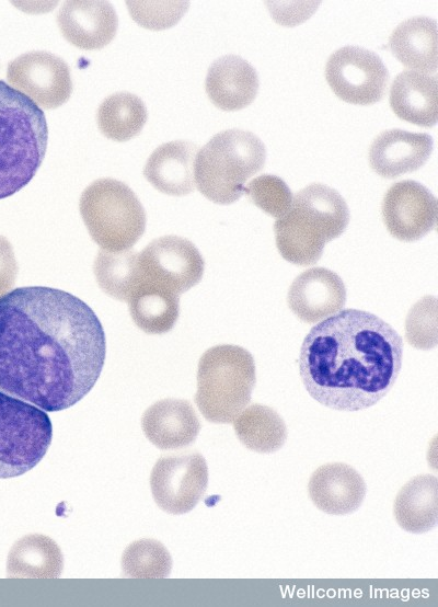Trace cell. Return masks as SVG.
Returning a JSON list of instances; mask_svg holds the SVG:
<instances>
[{
	"label": "cell",
	"mask_w": 438,
	"mask_h": 607,
	"mask_svg": "<svg viewBox=\"0 0 438 607\" xmlns=\"http://www.w3.org/2000/svg\"><path fill=\"white\" fill-rule=\"evenodd\" d=\"M106 355L101 321L83 300L46 286L0 296V390L66 410L91 391Z\"/></svg>",
	"instance_id": "cell-1"
},
{
	"label": "cell",
	"mask_w": 438,
	"mask_h": 607,
	"mask_svg": "<svg viewBox=\"0 0 438 607\" xmlns=\"http://www.w3.org/2000/svg\"><path fill=\"white\" fill-rule=\"evenodd\" d=\"M403 340L373 313L344 309L306 335L299 373L308 393L337 411H359L379 402L396 381Z\"/></svg>",
	"instance_id": "cell-2"
},
{
	"label": "cell",
	"mask_w": 438,
	"mask_h": 607,
	"mask_svg": "<svg viewBox=\"0 0 438 607\" xmlns=\"http://www.w3.org/2000/svg\"><path fill=\"white\" fill-rule=\"evenodd\" d=\"M348 221L349 210L342 195L325 184L311 183L292 197L290 209L275 221L277 249L292 264H315L324 245L339 237Z\"/></svg>",
	"instance_id": "cell-3"
},
{
	"label": "cell",
	"mask_w": 438,
	"mask_h": 607,
	"mask_svg": "<svg viewBox=\"0 0 438 607\" xmlns=\"http://www.w3.org/2000/svg\"><path fill=\"white\" fill-rule=\"evenodd\" d=\"M47 142L48 127L41 107L0 80V199L34 177Z\"/></svg>",
	"instance_id": "cell-4"
},
{
	"label": "cell",
	"mask_w": 438,
	"mask_h": 607,
	"mask_svg": "<svg viewBox=\"0 0 438 607\" xmlns=\"http://www.w3.org/2000/svg\"><path fill=\"white\" fill-rule=\"evenodd\" d=\"M265 160V146L254 133L222 130L197 152L194 179L204 196L228 205L244 194L246 181L264 169Z\"/></svg>",
	"instance_id": "cell-5"
},
{
	"label": "cell",
	"mask_w": 438,
	"mask_h": 607,
	"mask_svg": "<svg viewBox=\"0 0 438 607\" xmlns=\"http://www.w3.org/2000/svg\"><path fill=\"white\" fill-rule=\"evenodd\" d=\"M256 382L250 352L238 345H218L201 356L195 402L212 423H231L251 401Z\"/></svg>",
	"instance_id": "cell-6"
},
{
	"label": "cell",
	"mask_w": 438,
	"mask_h": 607,
	"mask_svg": "<svg viewBox=\"0 0 438 607\" xmlns=\"http://www.w3.org/2000/svg\"><path fill=\"white\" fill-rule=\"evenodd\" d=\"M80 210L93 239L105 248H127L145 229L146 216L138 198L126 184L114 179L90 184L82 193Z\"/></svg>",
	"instance_id": "cell-7"
},
{
	"label": "cell",
	"mask_w": 438,
	"mask_h": 607,
	"mask_svg": "<svg viewBox=\"0 0 438 607\" xmlns=\"http://www.w3.org/2000/svg\"><path fill=\"white\" fill-rule=\"evenodd\" d=\"M51 437V422L44 410L0 390V479L33 469Z\"/></svg>",
	"instance_id": "cell-8"
},
{
	"label": "cell",
	"mask_w": 438,
	"mask_h": 607,
	"mask_svg": "<svg viewBox=\"0 0 438 607\" xmlns=\"http://www.w3.org/2000/svg\"><path fill=\"white\" fill-rule=\"evenodd\" d=\"M325 78L341 100L370 105L383 99L389 71L376 53L360 46H344L328 57Z\"/></svg>",
	"instance_id": "cell-9"
},
{
	"label": "cell",
	"mask_w": 438,
	"mask_h": 607,
	"mask_svg": "<svg viewBox=\"0 0 438 607\" xmlns=\"http://www.w3.org/2000/svg\"><path fill=\"white\" fill-rule=\"evenodd\" d=\"M208 467L198 453L161 457L150 474V489L157 505L172 515L192 511L205 495Z\"/></svg>",
	"instance_id": "cell-10"
},
{
	"label": "cell",
	"mask_w": 438,
	"mask_h": 607,
	"mask_svg": "<svg viewBox=\"0 0 438 607\" xmlns=\"http://www.w3.org/2000/svg\"><path fill=\"white\" fill-rule=\"evenodd\" d=\"M7 79L13 89L46 110L62 105L72 92L68 65L48 51L20 55L8 64Z\"/></svg>",
	"instance_id": "cell-11"
},
{
	"label": "cell",
	"mask_w": 438,
	"mask_h": 607,
	"mask_svg": "<svg viewBox=\"0 0 438 607\" xmlns=\"http://www.w3.org/2000/svg\"><path fill=\"white\" fill-rule=\"evenodd\" d=\"M381 213L391 236L412 242L436 228L437 199L420 183L403 180L390 186L383 197Z\"/></svg>",
	"instance_id": "cell-12"
},
{
	"label": "cell",
	"mask_w": 438,
	"mask_h": 607,
	"mask_svg": "<svg viewBox=\"0 0 438 607\" xmlns=\"http://www.w3.org/2000/svg\"><path fill=\"white\" fill-rule=\"evenodd\" d=\"M346 302L342 278L324 267H312L299 274L291 283L287 304L306 323H316L341 311Z\"/></svg>",
	"instance_id": "cell-13"
},
{
	"label": "cell",
	"mask_w": 438,
	"mask_h": 607,
	"mask_svg": "<svg viewBox=\"0 0 438 607\" xmlns=\"http://www.w3.org/2000/svg\"><path fill=\"white\" fill-rule=\"evenodd\" d=\"M64 37L81 49H100L116 35L118 19L113 5L100 0L64 2L57 14Z\"/></svg>",
	"instance_id": "cell-14"
},
{
	"label": "cell",
	"mask_w": 438,
	"mask_h": 607,
	"mask_svg": "<svg viewBox=\"0 0 438 607\" xmlns=\"http://www.w3.org/2000/svg\"><path fill=\"white\" fill-rule=\"evenodd\" d=\"M433 138L426 133L388 129L377 135L369 148V164L382 177L394 179L414 172L429 158Z\"/></svg>",
	"instance_id": "cell-15"
},
{
	"label": "cell",
	"mask_w": 438,
	"mask_h": 607,
	"mask_svg": "<svg viewBox=\"0 0 438 607\" xmlns=\"http://www.w3.org/2000/svg\"><path fill=\"white\" fill-rule=\"evenodd\" d=\"M308 492L313 504L322 512L347 515L361 505L366 496V483L349 465L330 462L313 471Z\"/></svg>",
	"instance_id": "cell-16"
},
{
	"label": "cell",
	"mask_w": 438,
	"mask_h": 607,
	"mask_svg": "<svg viewBox=\"0 0 438 607\" xmlns=\"http://www.w3.org/2000/svg\"><path fill=\"white\" fill-rule=\"evenodd\" d=\"M254 67L237 55H226L209 67L205 90L209 100L222 111H239L250 105L258 91Z\"/></svg>",
	"instance_id": "cell-17"
},
{
	"label": "cell",
	"mask_w": 438,
	"mask_h": 607,
	"mask_svg": "<svg viewBox=\"0 0 438 607\" xmlns=\"http://www.w3.org/2000/svg\"><path fill=\"white\" fill-rule=\"evenodd\" d=\"M197 146L187 140H174L159 146L148 158L145 177L160 192L186 195L194 191V163Z\"/></svg>",
	"instance_id": "cell-18"
},
{
	"label": "cell",
	"mask_w": 438,
	"mask_h": 607,
	"mask_svg": "<svg viewBox=\"0 0 438 607\" xmlns=\"http://www.w3.org/2000/svg\"><path fill=\"white\" fill-rule=\"evenodd\" d=\"M141 425L146 437L160 449L183 448L195 442L200 423L185 400L160 401L145 412Z\"/></svg>",
	"instance_id": "cell-19"
},
{
	"label": "cell",
	"mask_w": 438,
	"mask_h": 607,
	"mask_svg": "<svg viewBox=\"0 0 438 607\" xmlns=\"http://www.w3.org/2000/svg\"><path fill=\"white\" fill-rule=\"evenodd\" d=\"M389 102L401 119L433 127L438 119L437 76L413 70L400 72L391 84Z\"/></svg>",
	"instance_id": "cell-20"
},
{
	"label": "cell",
	"mask_w": 438,
	"mask_h": 607,
	"mask_svg": "<svg viewBox=\"0 0 438 607\" xmlns=\"http://www.w3.org/2000/svg\"><path fill=\"white\" fill-rule=\"evenodd\" d=\"M437 22L428 16H413L391 33L389 46L395 58L417 72L435 73L438 66Z\"/></svg>",
	"instance_id": "cell-21"
},
{
	"label": "cell",
	"mask_w": 438,
	"mask_h": 607,
	"mask_svg": "<svg viewBox=\"0 0 438 607\" xmlns=\"http://www.w3.org/2000/svg\"><path fill=\"white\" fill-rule=\"evenodd\" d=\"M399 526L412 534L429 531L438 520V481L419 474L407 481L396 494L393 507Z\"/></svg>",
	"instance_id": "cell-22"
},
{
	"label": "cell",
	"mask_w": 438,
	"mask_h": 607,
	"mask_svg": "<svg viewBox=\"0 0 438 607\" xmlns=\"http://www.w3.org/2000/svg\"><path fill=\"white\" fill-rule=\"evenodd\" d=\"M239 440L250 450L269 454L283 447L287 439V426L272 408L254 403L246 406L233 421Z\"/></svg>",
	"instance_id": "cell-23"
},
{
	"label": "cell",
	"mask_w": 438,
	"mask_h": 607,
	"mask_svg": "<svg viewBox=\"0 0 438 607\" xmlns=\"http://www.w3.org/2000/svg\"><path fill=\"white\" fill-rule=\"evenodd\" d=\"M143 102L129 92L108 95L100 104L96 122L101 133L108 139L126 141L136 137L147 122Z\"/></svg>",
	"instance_id": "cell-24"
},
{
	"label": "cell",
	"mask_w": 438,
	"mask_h": 607,
	"mask_svg": "<svg viewBox=\"0 0 438 607\" xmlns=\"http://www.w3.org/2000/svg\"><path fill=\"white\" fill-rule=\"evenodd\" d=\"M62 554L56 542L44 535L22 538L10 554L12 576L58 577L62 570Z\"/></svg>",
	"instance_id": "cell-25"
},
{
	"label": "cell",
	"mask_w": 438,
	"mask_h": 607,
	"mask_svg": "<svg viewBox=\"0 0 438 607\" xmlns=\"http://www.w3.org/2000/svg\"><path fill=\"white\" fill-rule=\"evenodd\" d=\"M123 570L131 577H164L171 570V558L158 541L142 539L132 542L123 554Z\"/></svg>",
	"instance_id": "cell-26"
},
{
	"label": "cell",
	"mask_w": 438,
	"mask_h": 607,
	"mask_svg": "<svg viewBox=\"0 0 438 607\" xmlns=\"http://www.w3.org/2000/svg\"><path fill=\"white\" fill-rule=\"evenodd\" d=\"M244 193L260 209L276 218L290 209L293 197L285 181L272 174L254 177Z\"/></svg>",
	"instance_id": "cell-27"
},
{
	"label": "cell",
	"mask_w": 438,
	"mask_h": 607,
	"mask_svg": "<svg viewBox=\"0 0 438 607\" xmlns=\"http://www.w3.org/2000/svg\"><path fill=\"white\" fill-rule=\"evenodd\" d=\"M405 337L418 350L437 345V299L434 296L423 297L411 308L405 321Z\"/></svg>",
	"instance_id": "cell-28"
},
{
	"label": "cell",
	"mask_w": 438,
	"mask_h": 607,
	"mask_svg": "<svg viewBox=\"0 0 438 607\" xmlns=\"http://www.w3.org/2000/svg\"><path fill=\"white\" fill-rule=\"evenodd\" d=\"M126 4L140 26L154 31L176 24L188 8L187 1H127Z\"/></svg>",
	"instance_id": "cell-29"
}]
</instances>
